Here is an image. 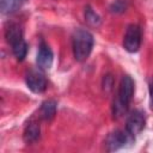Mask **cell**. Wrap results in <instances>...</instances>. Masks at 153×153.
I'll return each mask as SVG.
<instances>
[{"instance_id": "6da1fadb", "label": "cell", "mask_w": 153, "mask_h": 153, "mask_svg": "<svg viewBox=\"0 0 153 153\" xmlns=\"http://www.w3.org/2000/svg\"><path fill=\"white\" fill-rule=\"evenodd\" d=\"M93 36L84 29H79L73 35V55L78 62H84L90 56L93 48Z\"/></svg>"}, {"instance_id": "7a4b0ae2", "label": "cell", "mask_w": 153, "mask_h": 153, "mask_svg": "<svg viewBox=\"0 0 153 153\" xmlns=\"http://www.w3.org/2000/svg\"><path fill=\"white\" fill-rule=\"evenodd\" d=\"M134 96V80L129 75H123L118 87L117 100L114 104V114L121 115L126 111Z\"/></svg>"}, {"instance_id": "3957f363", "label": "cell", "mask_w": 153, "mask_h": 153, "mask_svg": "<svg viewBox=\"0 0 153 153\" xmlns=\"http://www.w3.org/2000/svg\"><path fill=\"white\" fill-rule=\"evenodd\" d=\"M133 140H134V136L126 129L124 130H115L108 135V137L105 140V146L109 152H112V151H117V149L124 147L126 143H130Z\"/></svg>"}, {"instance_id": "277c9868", "label": "cell", "mask_w": 153, "mask_h": 153, "mask_svg": "<svg viewBox=\"0 0 153 153\" xmlns=\"http://www.w3.org/2000/svg\"><path fill=\"white\" fill-rule=\"evenodd\" d=\"M141 45V29L136 24H130L124 33L123 47L128 53H136Z\"/></svg>"}, {"instance_id": "5b68a950", "label": "cell", "mask_w": 153, "mask_h": 153, "mask_svg": "<svg viewBox=\"0 0 153 153\" xmlns=\"http://www.w3.org/2000/svg\"><path fill=\"white\" fill-rule=\"evenodd\" d=\"M27 87L35 93H42L47 90L48 82L45 76L38 71H30L25 78Z\"/></svg>"}, {"instance_id": "8992f818", "label": "cell", "mask_w": 153, "mask_h": 153, "mask_svg": "<svg viewBox=\"0 0 153 153\" xmlns=\"http://www.w3.org/2000/svg\"><path fill=\"white\" fill-rule=\"evenodd\" d=\"M145 123H146L145 115L139 110H134L127 118L126 130L129 131L133 136H135L142 131V129L145 128Z\"/></svg>"}, {"instance_id": "52a82bcc", "label": "cell", "mask_w": 153, "mask_h": 153, "mask_svg": "<svg viewBox=\"0 0 153 153\" xmlns=\"http://www.w3.org/2000/svg\"><path fill=\"white\" fill-rule=\"evenodd\" d=\"M36 61H37L38 67L42 68V69H49L51 67V65H53L54 54H53L51 49L49 48V45L45 44L44 42H42L41 45H39Z\"/></svg>"}, {"instance_id": "ba28073f", "label": "cell", "mask_w": 153, "mask_h": 153, "mask_svg": "<svg viewBox=\"0 0 153 153\" xmlns=\"http://www.w3.org/2000/svg\"><path fill=\"white\" fill-rule=\"evenodd\" d=\"M41 135V128L37 122H30L24 130L23 139L26 143H33L39 139Z\"/></svg>"}, {"instance_id": "9c48e42d", "label": "cell", "mask_w": 153, "mask_h": 153, "mask_svg": "<svg viewBox=\"0 0 153 153\" xmlns=\"http://www.w3.org/2000/svg\"><path fill=\"white\" fill-rule=\"evenodd\" d=\"M5 38L7 41L8 44H13L14 42L19 41L23 38V31L22 27L18 24H10L6 29H5Z\"/></svg>"}, {"instance_id": "30bf717a", "label": "cell", "mask_w": 153, "mask_h": 153, "mask_svg": "<svg viewBox=\"0 0 153 153\" xmlns=\"http://www.w3.org/2000/svg\"><path fill=\"white\" fill-rule=\"evenodd\" d=\"M26 0H0V10L2 14H11L17 12Z\"/></svg>"}, {"instance_id": "8fae6325", "label": "cell", "mask_w": 153, "mask_h": 153, "mask_svg": "<svg viewBox=\"0 0 153 153\" xmlns=\"http://www.w3.org/2000/svg\"><path fill=\"white\" fill-rule=\"evenodd\" d=\"M56 109H57V104L55 100H51V99L45 100L41 106L42 118L45 121H51L56 115Z\"/></svg>"}, {"instance_id": "7c38bea8", "label": "cell", "mask_w": 153, "mask_h": 153, "mask_svg": "<svg viewBox=\"0 0 153 153\" xmlns=\"http://www.w3.org/2000/svg\"><path fill=\"white\" fill-rule=\"evenodd\" d=\"M11 47H12V51H13V55L16 56V59L18 61H23L27 54V44L24 41V38L14 42L13 44H11Z\"/></svg>"}, {"instance_id": "4fadbf2b", "label": "cell", "mask_w": 153, "mask_h": 153, "mask_svg": "<svg viewBox=\"0 0 153 153\" xmlns=\"http://www.w3.org/2000/svg\"><path fill=\"white\" fill-rule=\"evenodd\" d=\"M85 20L91 26H96V27L100 24V17L96 13V11H93V8L91 6L85 7Z\"/></svg>"}, {"instance_id": "5bb4252c", "label": "cell", "mask_w": 153, "mask_h": 153, "mask_svg": "<svg viewBox=\"0 0 153 153\" xmlns=\"http://www.w3.org/2000/svg\"><path fill=\"white\" fill-rule=\"evenodd\" d=\"M111 88H112V78H111V75H106L104 78V90L109 91Z\"/></svg>"}, {"instance_id": "9a60e30c", "label": "cell", "mask_w": 153, "mask_h": 153, "mask_svg": "<svg viewBox=\"0 0 153 153\" xmlns=\"http://www.w3.org/2000/svg\"><path fill=\"white\" fill-rule=\"evenodd\" d=\"M149 106L153 110V79L149 82Z\"/></svg>"}]
</instances>
